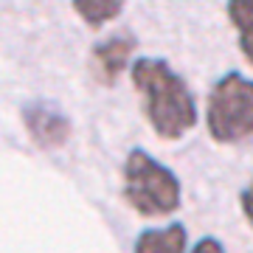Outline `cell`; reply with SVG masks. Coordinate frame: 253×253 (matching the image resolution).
<instances>
[{
  "label": "cell",
  "mask_w": 253,
  "mask_h": 253,
  "mask_svg": "<svg viewBox=\"0 0 253 253\" xmlns=\"http://www.w3.org/2000/svg\"><path fill=\"white\" fill-rule=\"evenodd\" d=\"M191 253H225V245L219 242V239H214V236H203V239L191 248Z\"/></svg>",
  "instance_id": "10"
},
{
  "label": "cell",
  "mask_w": 253,
  "mask_h": 253,
  "mask_svg": "<svg viewBox=\"0 0 253 253\" xmlns=\"http://www.w3.org/2000/svg\"><path fill=\"white\" fill-rule=\"evenodd\" d=\"M73 11L82 17V23L87 28H101L113 23V20L121 17V11H124V3L121 0H73L71 3Z\"/></svg>",
  "instance_id": "7"
},
{
  "label": "cell",
  "mask_w": 253,
  "mask_h": 253,
  "mask_svg": "<svg viewBox=\"0 0 253 253\" xmlns=\"http://www.w3.org/2000/svg\"><path fill=\"white\" fill-rule=\"evenodd\" d=\"M124 200L141 217H169L183 203L177 174L146 149H129L124 161Z\"/></svg>",
  "instance_id": "2"
},
{
  "label": "cell",
  "mask_w": 253,
  "mask_h": 253,
  "mask_svg": "<svg viewBox=\"0 0 253 253\" xmlns=\"http://www.w3.org/2000/svg\"><path fill=\"white\" fill-rule=\"evenodd\" d=\"M129 79L144 99L149 126L161 141H180L197 124V101L189 84L166 59L141 56L129 68Z\"/></svg>",
  "instance_id": "1"
},
{
  "label": "cell",
  "mask_w": 253,
  "mask_h": 253,
  "mask_svg": "<svg viewBox=\"0 0 253 253\" xmlns=\"http://www.w3.org/2000/svg\"><path fill=\"white\" fill-rule=\"evenodd\" d=\"M189 231L183 222H172L166 228H149L141 231L135 239V253H186Z\"/></svg>",
  "instance_id": "6"
},
{
  "label": "cell",
  "mask_w": 253,
  "mask_h": 253,
  "mask_svg": "<svg viewBox=\"0 0 253 253\" xmlns=\"http://www.w3.org/2000/svg\"><path fill=\"white\" fill-rule=\"evenodd\" d=\"M206 126L217 144L253 138V79L231 71L214 82L206 104Z\"/></svg>",
  "instance_id": "3"
},
{
  "label": "cell",
  "mask_w": 253,
  "mask_h": 253,
  "mask_svg": "<svg viewBox=\"0 0 253 253\" xmlns=\"http://www.w3.org/2000/svg\"><path fill=\"white\" fill-rule=\"evenodd\" d=\"M225 11L239 37V51L253 65V0H231Z\"/></svg>",
  "instance_id": "8"
},
{
  "label": "cell",
  "mask_w": 253,
  "mask_h": 253,
  "mask_svg": "<svg viewBox=\"0 0 253 253\" xmlns=\"http://www.w3.org/2000/svg\"><path fill=\"white\" fill-rule=\"evenodd\" d=\"M239 206H242V217H245V222L253 228V177H251V183L242 189V194H239Z\"/></svg>",
  "instance_id": "9"
},
{
  "label": "cell",
  "mask_w": 253,
  "mask_h": 253,
  "mask_svg": "<svg viewBox=\"0 0 253 253\" xmlns=\"http://www.w3.org/2000/svg\"><path fill=\"white\" fill-rule=\"evenodd\" d=\"M23 126H26L28 138L34 141L40 149H62L71 141V118L65 116V110L45 99H34L23 107Z\"/></svg>",
  "instance_id": "4"
},
{
  "label": "cell",
  "mask_w": 253,
  "mask_h": 253,
  "mask_svg": "<svg viewBox=\"0 0 253 253\" xmlns=\"http://www.w3.org/2000/svg\"><path fill=\"white\" fill-rule=\"evenodd\" d=\"M135 37L132 34H116L99 42L93 48V56H90V71H93V79L101 82V84H116L118 76L126 71V65L135 54Z\"/></svg>",
  "instance_id": "5"
}]
</instances>
